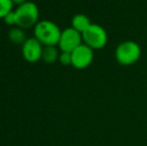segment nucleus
<instances>
[{
	"instance_id": "obj_10",
	"label": "nucleus",
	"mask_w": 147,
	"mask_h": 146,
	"mask_svg": "<svg viewBox=\"0 0 147 146\" xmlns=\"http://www.w3.org/2000/svg\"><path fill=\"white\" fill-rule=\"evenodd\" d=\"M8 37H9L10 41L14 44H23L26 41L27 37H26V34L24 32V29L18 27V26H15V27L11 28L9 31V34H8Z\"/></svg>"
},
{
	"instance_id": "obj_5",
	"label": "nucleus",
	"mask_w": 147,
	"mask_h": 146,
	"mask_svg": "<svg viewBox=\"0 0 147 146\" xmlns=\"http://www.w3.org/2000/svg\"><path fill=\"white\" fill-rule=\"evenodd\" d=\"M83 43L82 34L76 31L74 28L68 27L62 30L60 36L58 47L61 52H73L77 47Z\"/></svg>"
},
{
	"instance_id": "obj_1",
	"label": "nucleus",
	"mask_w": 147,
	"mask_h": 146,
	"mask_svg": "<svg viewBox=\"0 0 147 146\" xmlns=\"http://www.w3.org/2000/svg\"><path fill=\"white\" fill-rule=\"evenodd\" d=\"M62 30L51 20H41L34 26V37L43 46L58 45Z\"/></svg>"
},
{
	"instance_id": "obj_14",
	"label": "nucleus",
	"mask_w": 147,
	"mask_h": 146,
	"mask_svg": "<svg viewBox=\"0 0 147 146\" xmlns=\"http://www.w3.org/2000/svg\"><path fill=\"white\" fill-rule=\"evenodd\" d=\"M27 1H28V0H12V2H13L14 5H17V6L21 5V4L26 3Z\"/></svg>"
},
{
	"instance_id": "obj_8",
	"label": "nucleus",
	"mask_w": 147,
	"mask_h": 146,
	"mask_svg": "<svg viewBox=\"0 0 147 146\" xmlns=\"http://www.w3.org/2000/svg\"><path fill=\"white\" fill-rule=\"evenodd\" d=\"M91 21L89 19L88 16H86L85 14H76L73 16L71 20V27L74 28L76 31L83 33L86 29L91 25Z\"/></svg>"
},
{
	"instance_id": "obj_9",
	"label": "nucleus",
	"mask_w": 147,
	"mask_h": 146,
	"mask_svg": "<svg viewBox=\"0 0 147 146\" xmlns=\"http://www.w3.org/2000/svg\"><path fill=\"white\" fill-rule=\"evenodd\" d=\"M59 51L56 46H44L42 51V59L47 64H53L59 59Z\"/></svg>"
},
{
	"instance_id": "obj_11",
	"label": "nucleus",
	"mask_w": 147,
	"mask_h": 146,
	"mask_svg": "<svg viewBox=\"0 0 147 146\" xmlns=\"http://www.w3.org/2000/svg\"><path fill=\"white\" fill-rule=\"evenodd\" d=\"M12 0H0V19H3L8 13L13 10Z\"/></svg>"
},
{
	"instance_id": "obj_13",
	"label": "nucleus",
	"mask_w": 147,
	"mask_h": 146,
	"mask_svg": "<svg viewBox=\"0 0 147 146\" xmlns=\"http://www.w3.org/2000/svg\"><path fill=\"white\" fill-rule=\"evenodd\" d=\"M4 22H5L7 25H10V26H16V15H15V11L12 10L10 13H8L5 17L3 18Z\"/></svg>"
},
{
	"instance_id": "obj_2",
	"label": "nucleus",
	"mask_w": 147,
	"mask_h": 146,
	"mask_svg": "<svg viewBox=\"0 0 147 146\" xmlns=\"http://www.w3.org/2000/svg\"><path fill=\"white\" fill-rule=\"evenodd\" d=\"M141 57V47L137 42L126 40L117 45L115 59L122 66H130L137 62Z\"/></svg>"
},
{
	"instance_id": "obj_3",
	"label": "nucleus",
	"mask_w": 147,
	"mask_h": 146,
	"mask_svg": "<svg viewBox=\"0 0 147 146\" xmlns=\"http://www.w3.org/2000/svg\"><path fill=\"white\" fill-rule=\"evenodd\" d=\"M14 11L16 15V26L22 29L34 27L39 22V9L34 2L27 1L17 6Z\"/></svg>"
},
{
	"instance_id": "obj_6",
	"label": "nucleus",
	"mask_w": 147,
	"mask_h": 146,
	"mask_svg": "<svg viewBox=\"0 0 147 146\" xmlns=\"http://www.w3.org/2000/svg\"><path fill=\"white\" fill-rule=\"evenodd\" d=\"M72 66L76 69H85L92 63L94 59V50L82 43L79 47L71 52Z\"/></svg>"
},
{
	"instance_id": "obj_12",
	"label": "nucleus",
	"mask_w": 147,
	"mask_h": 146,
	"mask_svg": "<svg viewBox=\"0 0 147 146\" xmlns=\"http://www.w3.org/2000/svg\"><path fill=\"white\" fill-rule=\"evenodd\" d=\"M59 62L64 66H68V65L72 64V57L71 53L69 52H60L59 55Z\"/></svg>"
},
{
	"instance_id": "obj_7",
	"label": "nucleus",
	"mask_w": 147,
	"mask_h": 146,
	"mask_svg": "<svg viewBox=\"0 0 147 146\" xmlns=\"http://www.w3.org/2000/svg\"><path fill=\"white\" fill-rule=\"evenodd\" d=\"M22 56L27 62L35 63L39 61L42 57L43 45L35 37L27 38L22 44Z\"/></svg>"
},
{
	"instance_id": "obj_4",
	"label": "nucleus",
	"mask_w": 147,
	"mask_h": 146,
	"mask_svg": "<svg viewBox=\"0 0 147 146\" xmlns=\"http://www.w3.org/2000/svg\"><path fill=\"white\" fill-rule=\"evenodd\" d=\"M83 43L92 48L93 50H99L106 46L108 41L107 32L102 26L92 23L82 33Z\"/></svg>"
}]
</instances>
